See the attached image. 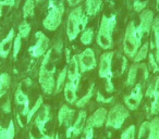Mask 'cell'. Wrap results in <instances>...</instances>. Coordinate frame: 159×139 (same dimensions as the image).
Returning a JSON list of instances; mask_svg holds the SVG:
<instances>
[{"label": "cell", "instance_id": "obj_1", "mask_svg": "<svg viewBox=\"0 0 159 139\" xmlns=\"http://www.w3.org/2000/svg\"><path fill=\"white\" fill-rule=\"evenodd\" d=\"M144 34L142 33L141 28L139 26H135L134 21H131L126 27L125 35L123 40V50L126 57L134 58L137 50L141 47L142 38Z\"/></svg>", "mask_w": 159, "mask_h": 139}, {"label": "cell", "instance_id": "obj_2", "mask_svg": "<svg viewBox=\"0 0 159 139\" xmlns=\"http://www.w3.org/2000/svg\"><path fill=\"white\" fill-rule=\"evenodd\" d=\"M117 25V16L102 15L99 29L97 34V45L102 49H110L112 47V33Z\"/></svg>", "mask_w": 159, "mask_h": 139}, {"label": "cell", "instance_id": "obj_3", "mask_svg": "<svg viewBox=\"0 0 159 139\" xmlns=\"http://www.w3.org/2000/svg\"><path fill=\"white\" fill-rule=\"evenodd\" d=\"M89 18L83 13L82 7H77L70 12L66 23V35L69 40H74L79 36L80 32L86 29V24Z\"/></svg>", "mask_w": 159, "mask_h": 139}, {"label": "cell", "instance_id": "obj_4", "mask_svg": "<svg viewBox=\"0 0 159 139\" xmlns=\"http://www.w3.org/2000/svg\"><path fill=\"white\" fill-rule=\"evenodd\" d=\"M64 13V5L62 1L55 3L53 1L49 2V10L46 18L43 21V25L48 31H56L62 22V16Z\"/></svg>", "mask_w": 159, "mask_h": 139}, {"label": "cell", "instance_id": "obj_5", "mask_svg": "<svg viewBox=\"0 0 159 139\" xmlns=\"http://www.w3.org/2000/svg\"><path fill=\"white\" fill-rule=\"evenodd\" d=\"M129 115H130V113L125 106L122 104H116L107 114L106 126L112 127L115 129H120L125 122V119L129 117Z\"/></svg>", "mask_w": 159, "mask_h": 139}, {"label": "cell", "instance_id": "obj_6", "mask_svg": "<svg viewBox=\"0 0 159 139\" xmlns=\"http://www.w3.org/2000/svg\"><path fill=\"white\" fill-rule=\"evenodd\" d=\"M46 62L43 61L42 65L39 68V84L42 87V90L44 91L46 95H51L53 91V89L56 88V82H55V68L49 71L47 68Z\"/></svg>", "mask_w": 159, "mask_h": 139}, {"label": "cell", "instance_id": "obj_7", "mask_svg": "<svg viewBox=\"0 0 159 139\" xmlns=\"http://www.w3.org/2000/svg\"><path fill=\"white\" fill-rule=\"evenodd\" d=\"M35 37H36V44L34 46L30 47L29 52L33 58H40L42 55H45V53L48 51L50 41H49L48 37L43 32L39 31L35 33Z\"/></svg>", "mask_w": 159, "mask_h": 139}, {"label": "cell", "instance_id": "obj_8", "mask_svg": "<svg viewBox=\"0 0 159 139\" xmlns=\"http://www.w3.org/2000/svg\"><path fill=\"white\" fill-rule=\"evenodd\" d=\"M77 61H79L80 70L81 72H87L92 71L93 68L96 67L97 65V62H96L95 58V52H94L93 49L87 48L85 49L83 52H81L77 55Z\"/></svg>", "mask_w": 159, "mask_h": 139}, {"label": "cell", "instance_id": "obj_9", "mask_svg": "<svg viewBox=\"0 0 159 139\" xmlns=\"http://www.w3.org/2000/svg\"><path fill=\"white\" fill-rule=\"evenodd\" d=\"M115 53L112 51H108V52H104L100 57L99 60V70H98V74L99 77L107 78L108 76L112 75L111 72V63H112V58Z\"/></svg>", "mask_w": 159, "mask_h": 139}, {"label": "cell", "instance_id": "obj_10", "mask_svg": "<svg viewBox=\"0 0 159 139\" xmlns=\"http://www.w3.org/2000/svg\"><path fill=\"white\" fill-rule=\"evenodd\" d=\"M142 99H143V91H142V85L137 84L132 90L131 95L125 96L124 97V103L130 110H136L139 108V103H141Z\"/></svg>", "mask_w": 159, "mask_h": 139}, {"label": "cell", "instance_id": "obj_11", "mask_svg": "<svg viewBox=\"0 0 159 139\" xmlns=\"http://www.w3.org/2000/svg\"><path fill=\"white\" fill-rule=\"evenodd\" d=\"M107 110L105 108H99L89 117V119L86 121V129L89 128H94V127H102L104 125L105 121L107 117Z\"/></svg>", "mask_w": 159, "mask_h": 139}, {"label": "cell", "instance_id": "obj_12", "mask_svg": "<svg viewBox=\"0 0 159 139\" xmlns=\"http://www.w3.org/2000/svg\"><path fill=\"white\" fill-rule=\"evenodd\" d=\"M68 78L69 82L72 83L74 86H79L80 80H81V74H80V65L77 61V55H73L69 62L68 66Z\"/></svg>", "mask_w": 159, "mask_h": 139}, {"label": "cell", "instance_id": "obj_13", "mask_svg": "<svg viewBox=\"0 0 159 139\" xmlns=\"http://www.w3.org/2000/svg\"><path fill=\"white\" fill-rule=\"evenodd\" d=\"M152 23H154V12L150 10H144L142 11L141 16H139V27L141 28L142 33L144 35L149 34L152 31Z\"/></svg>", "mask_w": 159, "mask_h": 139}, {"label": "cell", "instance_id": "obj_14", "mask_svg": "<svg viewBox=\"0 0 159 139\" xmlns=\"http://www.w3.org/2000/svg\"><path fill=\"white\" fill-rule=\"evenodd\" d=\"M49 119H50V108H49V106H43L42 112L38 113L35 119V124L42 135H45L46 124L49 122Z\"/></svg>", "mask_w": 159, "mask_h": 139}, {"label": "cell", "instance_id": "obj_15", "mask_svg": "<svg viewBox=\"0 0 159 139\" xmlns=\"http://www.w3.org/2000/svg\"><path fill=\"white\" fill-rule=\"evenodd\" d=\"M14 37H16L14 29L11 28L9 33L7 34V36L0 41V57L2 59H6L9 55L10 50H11L12 46H13Z\"/></svg>", "mask_w": 159, "mask_h": 139}, {"label": "cell", "instance_id": "obj_16", "mask_svg": "<svg viewBox=\"0 0 159 139\" xmlns=\"http://www.w3.org/2000/svg\"><path fill=\"white\" fill-rule=\"evenodd\" d=\"M75 111L73 109H70L66 104H62V106L59 109L58 112V121H59V125H66L70 126L71 121L73 119Z\"/></svg>", "mask_w": 159, "mask_h": 139}, {"label": "cell", "instance_id": "obj_17", "mask_svg": "<svg viewBox=\"0 0 159 139\" xmlns=\"http://www.w3.org/2000/svg\"><path fill=\"white\" fill-rule=\"evenodd\" d=\"M14 97H16V103L23 106L22 114L24 115V116H26L27 113H29V111H30V100H29V97L26 96V93L22 90V84H19Z\"/></svg>", "mask_w": 159, "mask_h": 139}, {"label": "cell", "instance_id": "obj_18", "mask_svg": "<svg viewBox=\"0 0 159 139\" xmlns=\"http://www.w3.org/2000/svg\"><path fill=\"white\" fill-rule=\"evenodd\" d=\"M85 124H86V111H80L79 115H77V119L75 121L73 127V135L72 136L76 137L79 136L81 132H82L83 128H84Z\"/></svg>", "mask_w": 159, "mask_h": 139}, {"label": "cell", "instance_id": "obj_19", "mask_svg": "<svg viewBox=\"0 0 159 139\" xmlns=\"http://www.w3.org/2000/svg\"><path fill=\"white\" fill-rule=\"evenodd\" d=\"M154 96H152V102L150 106V114L155 115L159 112V76L156 77L154 82Z\"/></svg>", "mask_w": 159, "mask_h": 139}, {"label": "cell", "instance_id": "obj_20", "mask_svg": "<svg viewBox=\"0 0 159 139\" xmlns=\"http://www.w3.org/2000/svg\"><path fill=\"white\" fill-rule=\"evenodd\" d=\"M76 90L77 87L74 86L71 82H68L64 85V96H66V100L69 103H75L76 102Z\"/></svg>", "mask_w": 159, "mask_h": 139}, {"label": "cell", "instance_id": "obj_21", "mask_svg": "<svg viewBox=\"0 0 159 139\" xmlns=\"http://www.w3.org/2000/svg\"><path fill=\"white\" fill-rule=\"evenodd\" d=\"M102 5V0H86V14L89 16H94L99 12Z\"/></svg>", "mask_w": 159, "mask_h": 139}, {"label": "cell", "instance_id": "obj_22", "mask_svg": "<svg viewBox=\"0 0 159 139\" xmlns=\"http://www.w3.org/2000/svg\"><path fill=\"white\" fill-rule=\"evenodd\" d=\"M14 136H16V128L13 121H10L7 128L0 126V139H14Z\"/></svg>", "mask_w": 159, "mask_h": 139}, {"label": "cell", "instance_id": "obj_23", "mask_svg": "<svg viewBox=\"0 0 159 139\" xmlns=\"http://www.w3.org/2000/svg\"><path fill=\"white\" fill-rule=\"evenodd\" d=\"M11 83V78L8 73L0 74V98L2 97L8 91Z\"/></svg>", "mask_w": 159, "mask_h": 139}, {"label": "cell", "instance_id": "obj_24", "mask_svg": "<svg viewBox=\"0 0 159 139\" xmlns=\"http://www.w3.org/2000/svg\"><path fill=\"white\" fill-rule=\"evenodd\" d=\"M148 132H149L148 139H159V117H155L152 122H149Z\"/></svg>", "mask_w": 159, "mask_h": 139}, {"label": "cell", "instance_id": "obj_25", "mask_svg": "<svg viewBox=\"0 0 159 139\" xmlns=\"http://www.w3.org/2000/svg\"><path fill=\"white\" fill-rule=\"evenodd\" d=\"M94 87H95V85L92 84L91 87H89V89L87 90V93H85L81 99L77 100V101L75 102V106H76L77 108H83V106H85L87 103H89V101L91 100V98L93 97V95H94Z\"/></svg>", "mask_w": 159, "mask_h": 139}, {"label": "cell", "instance_id": "obj_26", "mask_svg": "<svg viewBox=\"0 0 159 139\" xmlns=\"http://www.w3.org/2000/svg\"><path fill=\"white\" fill-rule=\"evenodd\" d=\"M66 77H68V66H66V67L59 73V76H58V80H57V84H56V93H60V91L62 90Z\"/></svg>", "mask_w": 159, "mask_h": 139}, {"label": "cell", "instance_id": "obj_27", "mask_svg": "<svg viewBox=\"0 0 159 139\" xmlns=\"http://www.w3.org/2000/svg\"><path fill=\"white\" fill-rule=\"evenodd\" d=\"M139 68V65L136 63L131 65L130 71H129V74H128V78H126V85H128V86H133V85L135 84Z\"/></svg>", "mask_w": 159, "mask_h": 139}, {"label": "cell", "instance_id": "obj_28", "mask_svg": "<svg viewBox=\"0 0 159 139\" xmlns=\"http://www.w3.org/2000/svg\"><path fill=\"white\" fill-rule=\"evenodd\" d=\"M34 11H35V2H34V0H26L24 6H23V18L27 19L29 16H33Z\"/></svg>", "mask_w": 159, "mask_h": 139}, {"label": "cell", "instance_id": "obj_29", "mask_svg": "<svg viewBox=\"0 0 159 139\" xmlns=\"http://www.w3.org/2000/svg\"><path fill=\"white\" fill-rule=\"evenodd\" d=\"M43 104H44V100H43V97L40 96V97H38V99L36 100V102H35V104L33 106V108L30 109L29 113H27V115H26L27 123H29V122H31V119H33V116L36 114V112H38V110H39V109L43 106Z\"/></svg>", "mask_w": 159, "mask_h": 139}, {"label": "cell", "instance_id": "obj_30", "mask_svg": "<svg viewBox=\"0 0 159 139\" xmlns=\"http://www.w3.org/2000/svg\"><path fill=\"white\" fill-rule=\"evenodd\" d=\"M147 54H148V44L146 42V44H144L143 46L139 47V49L137 50L135 57L133 58V59H134V62L135 63H139V62L143 61V60L147 57Z\"/></svg>", "mask_w": 159, "mask_h": 139}, {"label": "cell", "instance_id": "obj_31", "mask_svg": "<svg viewBox=\"0 0 159 139\" xmlns=\"http://www.w3.org/2000/svg\"><path fill=\"white\" fill-rule=\"evenodd\" d=\"M94 37V29L93 28H86L82 32L81 35V42L83 45H89L93 40Z\"/></svg>", "mask_w": 159, "mask_h": 139}, {"label": "cell", "instance_id": "obj_32", "mask_svg": "<svg viewBox=\"0 0 159 139\" xmlns=\"http://www.w3.org/2000/svg\"><path fill=\"white\" fill-rule=\"evenodd\" d=\"M30 33H31V24L27 23L26 21H23V22L19 25V34H20L22 38H27Z\"/></svg>", "mask_w": 159, "mask_h": 139}, {"label": "cell", "instance_id": "obj_33", "mask_svg": "<svg viewBox=\"0 0 159 139\" xmlns=\"http://www.w3.org/2000/svg\"><path fill=\"white\" fill-rule=\"evenodd\" d=\"M21 46H22V37L21 35H16L14 37V41H13V59H16L19 52L21 50Z\"/></svg>", "mask_w": 159, "mask_h": 139}, {"label": "cell", "instance_id": "obj_34", "mask_svg": "<svg viewBox=\"0 0 159 139\" xmlns=\"http://www.w3.org/2000/svg\"><path fill=\"white\" fill-rule=\"evenodd\" d=\"M121 139H135V126H129L121 135Z\"/></svg>", "mask_w": 159, "mask_h": 139}, {"label": "cell", "instance_id": "obj_35", "mask_svg": "<svg viewBox=\"0 0 159 139\" xmlns=\"http://www.w3.org/2000/svg\"><path fill=\"white\" fill-rule=\"evenodd\" d=\"M152 29V32H154L155 44H156V47H157V46H159V18L154 19Z\"/></svg>", "mask_w": 159, "mask_h": 139}, {"label": "cell", "instance_id": "obj_36", "mask_svg": "<svg viewBox=\"0 0 159 139\" xmlns=\"http://www.w3.org/2000/svg\"><path fill=\"white\" fill-rule=\"evenodd\" d=\"M147 6V2L146 1H139V0H135L133 2V8H134V11L136 12H141L144 11V9Z\"/></svg>", "mask_w": 159, "mask_h": 139}, {"label": "cell", "instance_id": "obj_37", "mask_svg": "<svg viewBox=\"0 0 159 139\" xmlns=\"http://www.w3.org/2000/svg\"><path fill=\"white\" fill-rule=\"evenodd\" d=\"M149 130V122H144L141 126H139V139H142L145 136L146 132Z\"/></svg>", "mask_w": 159, "mask_h": 139}, {"label": "cell", "instance_id": "obj_38", "mask_svg": "<svg viewBox=\"0 0 159 139\" xmlns=\"http://www.w3.org/2000/svg\"><path fill=\"white\" fill-rule=\"evenodd\" d=\"M148 60H149L150 66L152 67V71L158 72L159 71V65H158V63H157L156 59H155V55L152 54V53H149V55H148Z\"/></svg>", "mask_w": 159, "mask_h": 139}, {"label": "cell", "instance_id": "obj_39", "mask_svg": "<svg viewBox=\"0 0 159 139\" xmlns=\"http://www.w3.org/2000/svg\"><path fill=\"white\" fill-rule=\"evenodd\" d=\"M113 100V97H109V98H105L104 96L102 95V93H100L99 90L97 91V102L98 103H110L111 101Z\"/></svg>", "mask_w": 159, "mask_h": 139}, {"label": "cell", "instance_id": "obj_40", "mask_svg": "<svg viewBox=\"0 0 159 139\" xmlns=\"http://www.w3.org/2000/svg\"><path fill=\"white\" fill-rule=\"evenodd\" d=\"M112 75L108 76V77L106 78V91L107 93H112L113 89H115V86H113L112 84Z\"/></svg>", "mask_w": 159, "mask_h": 139}, {"label": "cell", "instance_id": "obj_41", "mask_svg": "<svg viewBox=\"0 0 159 139\" xmlns=\"http://www.w3.org/2000/svg\"><path fill=\"white\" fill-rule=\"evenodd\" d=\"M93 136H94L93 128H89V129H86V128H85L84 134H83V136H82V138H81V139H93Z\"/></svg>", "mask_w": 159, "mask_h": 139}, {"label": "cell", "instance_id": "obj_42", "mask_svg": "<svg viewBox=\"0 0 159 139\" xmlns=\"http://www.w3.org/2000/svg\"><path fill=\"white\" fill-rule=\"evenodd\" d=\"M154 83H150L149 86L147 87V90H146L145 93V96L148 98H152V96H154Z\"/></svg>", "mask_w": 159, "mask_h": 139}, {"label": "cell", "instance_id": "obj_43", "mask_svg": "<svg viewBox=\"0 0 159 139\" xmlns=\"http://www.w3.org/2000/svg\"><path fill=\"white\" fill-rule=\"evenodd\" d=\"M1 109H2V111L5 113H10V111H11V102H10V99H8L7 101L2 104Z\"/></svg>", "mask_w": 159, "mask_h": 139}, {"label": "cell", "instance_id": "obj_44", "mask_svg": "<svg viewBox=\"0 0 159 139\" xmlns=\"http://www.w3.org/2000/svg\"><path fill=\"white\" fill-rule=\"evenodd\" d=\"M14 2H16V0H1L2 6H10V7H12V6H14Z\"/></svg>", "mask_w": 159, "mask_h": 139}, {"label": "cell", "instance_id": "obj_45", "mask_svg": "<svg viewBox=\"0 0 159 139\" xmlns=\"http://www.w3.org/2000/svg\"><path fill=\"white\" fill-rule=\"evenodd\" d=\"M66 1H68V3H69V6H70V7H75V6L79 5L82 0H66Z\"/></svg>", "mask_w": 159, "mask_h": 139}, {"label": "cell", "instance_id": "obj_46", "mask_svg": "<svg viewBox=\"0 0 159 139\" xmlns=\"http://www.w3.org/2000/svg\"><path fill=\"white\" fill-rule=\"evenodd\" d=\"M141 66L142 68H143V71H144V80H147L148 77V71H147V67H146V65L144 63H141Z\"/></svg>", "mask_w": 159, "mask_h": 139}, {"label": "cell", "instance_id": "obj_47", "mask_svg": "<svg viewBox=\"0 0 159 139\" xmlns=\"http://www.w3.org/2000/svg\"><path fill=\"white\" fill-rule=\"evenodd\" d=\"M122 67H121V73H124L125 72V68H126V64H128V60H126V58H122Z\"/></svg>", "mask_w": 159, "mask_h": 139}, {"label": "cell", "instance_id": "obj_48", "mask_svg": "<svg viewBox=\"0 0 159 139\" xmlns=\"http://www.w3.org/2000/svg\"><path fill=\"white\" fill-rule=\"evenodd\" d=\"M72 135H73V127L72 126H69L68 130H66V137H68V138H71Z\"/></svg>", "mask_w": 159, "mask_h": 139}, {"label": "cell", "instance_id": "obj_49", "mask_svg": "<svg viewBox=\"0 0 159 139\" xmlns=\"http://www.w3.org/2000/svg\"><path fill=\"white\" fill-rule=\"evenodd\" d=\"M155 59H156L157 63L159 64V46H157V50H156V53H155Z\"/></svg>", "mask_w": 159, "mask_h": 139}, {"label": "cell", "instance_id": "obj_50", "mask_svg": "<svg viewBox=\"0 0 159 139\" xmlns=\"http://www.w3.org/2000/svg\"><path fill=\"white\" fill-rule=\"evenodd\" d=\"M39 139H55V137L53 135H43V137Z\"/></svg>", "mask_w": 159, "mask_h": 139}, {"label": "cell", "instance_id": "obj_51", "mask_svg": "<svg viewBox=\"0 0 159 139\" xmlns=\"http://www.w3.org/2000/svg\"><path fill=\"white\" fill-rule=\"evenodd\" d=\"M66 62H68V63H69V62H70V50H69V49H66Z\"/></svg>", "mask_w": 159, "mask_h": 139}, {"label": "cell", "instance_id": "obj_52", "mask_svg": "<svg viewBox=\"0 0 159 139\" xmlns=\"http://www.w3.org/2000/svg\"><path fill=\"white\" fill-rule=\"evenodd\" d=\"M24 83L27 85V86H31V85H32V80H30V78H27V80H24Z\"/></svg>", "mask_w": 159, "mask_h": 139}, {"label": "cell", "instance_id": "obj_53", "mask_svg": "<svg viewBox=\"0 0 159 139\" xmlns=\"http://www.w3.org/2000/svg\"><path fill=\"white\" fill-rule=\"evenodd\" d=\"M2 15V3H1V0H0V19Z\"/></svg>", "mask_w": 159, "mask_h": 139}, {"label": "cell", "instance_id": "obj_54", "mask_svg": "<svg viewBox=\"0 0 159 139\" xmlns=\"http://www.w3.org/2000/svg\"><path fill=\"white\" fill-rule=\"evenodd\" d=\"M16 117H18V121H19V124H20V126H21V127H23V124H22V122H21V119H20V115H18Z\"/></svg>", "mask_w": 159, "mask_h": 139}, {"label": "cell", "instance_id": "obj_55", "mask_svg": "<svg viewBox=\"0 0 159 139\" xmlns=\"http://www.w3.org/2000/svg\"><path fill=\"white\" fill-rule=\"evenodd\" d=\"M156 9H157V11L159 12V0H157V3H156Z\"/></svg>", "mask_w": 159, "mask_h": 139}, {"label": "cell", "instance_id": "obj_56", "mask_svg": "<svg viewBox=\"0 0 159 139\" xmlns=\"http://www.w3.org/2000/svg\"><path fill=\"white\" fill-rule=\"evenodd\" d=\"M55 139H60V138H59V135L56 134V135H55Z\"/></svg>", "mask_w": 159, "mask_h": 139}, {"label": "cell", "instance_id": "obj_57", "mask_svg": "<svg viewBox=\"0 0 159 139\" xmlns=\"http://www.w3.org/2000/svg\"><path fill=\"white\" fill-rule=\"evenodd\" d=\"M35 1H36V3H39L40 1H42V0H35Z\"/></svg>", "mask_w": 159, "mask_h": 139}]
</instances>
